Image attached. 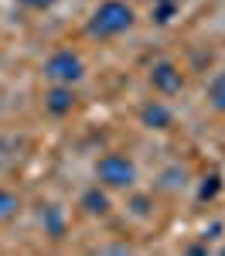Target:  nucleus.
<instances>
[{"label": "nucleus", "instance_id": "f257e3e1", "mask_svg": "<svg viewBox=\"0 0 225 256\" xmlns=\"http://www.w3.org/2000/svg\"><path fill=\"white\" fill-rule=\"evenodd\" d=\"M130 28H133V7L123 4V0H106V4H99L92 10L89 24H85V31L92 38H116V34L130 31Z\"/></svg>", "mask_w": 225, "mask_h": 256}, {"label": "nucleus", "instance_id": "f03ea898", "mask_svg": "<svg viewBox=\"0 0 225 256\" xmlns=\"http://www.w3.org/2000/svg\"><path fill=\"white\" fill-rule=\"evenodd\" d=\"M96 178L102 188H130L137 181V164L126 154H106L96 164Z\"/></svg>", "mask_w": 225, "mask_h": 256}, {"label": "nucleus", "instance_id": "7ed1b4c3", "mask_svg": "<svg viewBox=\"0 0 225 256\" xmlns=\"http://www.w3.org/2000/svg\"><path fill=\"white\" fill-rule=\"evenodd\" d=\"M82 72H85V65L75 52H68V48H58L51 58L44 62V76L51 82H61V86H72V82L82 79Z\"/></svg>", "mask_w": 225, "mask_h": 256}, {"label": "nucleus", "instance_id": "20e7f679", "mask_svg": "<svg viewBox=\"0 0 225 256\" xmlns=\"http://www.w3.org/2000/svg\"><path fill=\"white\" fill-rule=\"evenodd\" d=\"M150 86H154L161 96H174V92L184 89V76L178 72L174 62H154V68H150Z\"/></svg>", "mask_w": 225, "mask_h": 256}, {"label": "nucleus", "instance_id": "39448f33", "mask_svg": "<svg viewBox=\"0 0 225 256\" xmlns=\"http://www.w3.org/2000/svg\"><path fill=\"white\" fill-rule=\"evenodd\" d=\"M44 106H48V113H55V116H65V113H72V106H75V96H72V86H55L48 96H44Z\"/></svg>", "mask_w": 225, "mask_h": 256}, {"label": "nucleus", "instance_id": "423d86ee", "mask_svg": "<svg viewBox=\"0 0 225 256\" xmlns=\"http://www.w3.org/2000/svg\"><path fill=\"white\" fill-rule=\"evenodd\" d=\"M140 120H143V126H150V130H167L174 123V113L164 102H147L140 110Z\"/></svg>", "mask_w": 225, "mask_h": 256}, {"label": "nucleus", "instance_id": "0eeeda50", "mask_svg": "<svg viewBox=\"0 0 225 256\" xmlns=\"http://www.w3.org/2000/svg\"><path fill=\"white\" fill-rule=\"evenodd\" d=\"M82 208H85L89 216H106V212H109V198H106V192H99V188H89V192L82 195Z\"/></svg>", "mask_w": 225, "mask_h": 256}, {"label": "nucleus", "instance_id": "6e6552de", "mask_svg": "<svg viewBox=\"0 0 225 256\" xmlns=\"http://www.w3.org/2000/svg\"><path fill=\"white\" fill-rule=\"evenodd\" d=\"M208 102H212L219 113H225V72H219L215 79L208 82Z\"/></svg>", "mask_w": 225, "mask_h": 256}, {"label": "nucleus", "instance_id": "1a4fd4ad", "mask_svg": "<svg viewBox=\"0 0 225 256\" xmlns=\"http://www.w3.org/2000/svg\"><path fill=\"white\" fill-rule=\"evenodd\" d=\"M17 208H20V198L14 192H7V188H0V218H10Z\"/></svg>", "mask_w": 225, "mask_h": 256}, {"label": "nucleus", "instance_id": "9d476101", "mask_svg": "<svg viewBox=\"0 0 225 256\" xmlns=\"http://www.w3.org/2000/svg\"><path fill=\"white\" fill-rule=\"evenodd\" d=\"M219 188H222V184H219V178L212 174V178H205V184H202V192H198V195H202V198H215V195H219Z\"/></svg>", "mask_w": 225, "mask_h": 256}, {"label": "nucleus", "instance_id": "9b49d317", "mask_svg": "<svg viewBox=\"0 0 225 256\" xmlns=\"http://www.w3.org/2000/svg\"><path fill=\"white\" fill-rule=\"evenodd\" d=\"M171 14H174V0H157V20H161V24H167V20H171Z\"/></svg>", "mask_w": 225, "mask_h": 256}, {"label": "nucleus", "instance_id": "f8f14e48", "mask_svg": "<svg viewBox=\"0 0 225 256\" xmlns=\"http://www.w3.org/2000/svg\"><path fill=\"white\" fill-rule=\"evenodd\" d=\"M48 226H51V232H55V236L61 232V218H58V212H55V208H48Z\"/></svg>", "mask_w": 225, "mask_h": 256}]
</instances>
